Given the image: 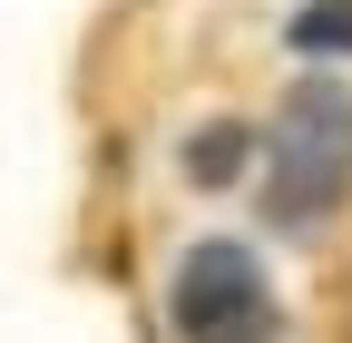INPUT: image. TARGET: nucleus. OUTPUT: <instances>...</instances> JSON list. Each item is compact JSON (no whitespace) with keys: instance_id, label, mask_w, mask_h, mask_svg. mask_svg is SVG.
Segmentation results:
<instances>
[{"instance_id":"nucleus-1","label":"nucleus","mask_w":352,"mask_h":343,"mask_svg":"<svg viewBox=\"0 0 352 343\" xmlns=\"http://www.w3.org/2000/svg\"><path fill=\"white\" fill-rule=\"evenodd\" d=\"M342 196H352V89L303 69L264 138V216L284 236H314Z\"/></svg>"},{"instance_id":"nucleus-2","label":"nucleus","mask_w":352,"mask_h":343,"mask_svg":"<svg viewBox=\"0 0 352 343\" xmlns=\"http://www.w3.org/2000/svg\"><path fill=\"white\" fill-rule=\"evenodd\" d=\"M166 314H176V333H186V343H274V284H264L254 245L206 236V245L176 255Z\"/></svg>"},{"instance_id":"nucleus-3","label":"nucleus","mask_w":352,"mask_h":343,"mask_svg":"<svg viewBox=\"0 0 352 343\" xmlns=\"http://www.w3.org/2000/svg\"><path fill=\"white\" fill-rule=\"evenodd\" d=\"M294 50H314V59L352 50V0H303L294 10Z\"/></svg>"},{"instance_id":"nucleus-4","label":"nucleus","mask_w":352,"mask_h":343,"mask_svg":"<svg viewBox=\"0 0 352 343\" xmlns=\"http://www.w3.org/2000/svg\"><path fill=\"white\" fill-rule=\"evenodd\" d=\"M186 167H196L206 187H215V177H235V167H245V127H206V138L186 147Z\"/></svg>"}]
</instances>
